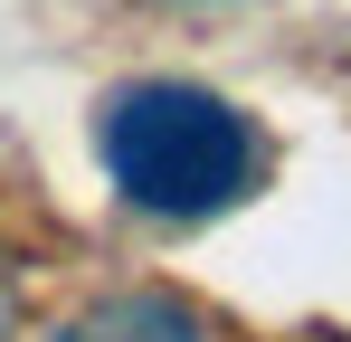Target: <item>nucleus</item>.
Segmentation results:
<instances>
[{
	"instance_id": "f257e3e1",
	"label": "nucleus",
	"mask_w": 351,
	"mask_h": 342,
	"mask_svg": "<svg viewBox=\"0 0 351 342\" xmlns=\"http://www.w3.org/2000/svg\"><path fill=\"white\" fill-rule=\"evenodd\" d=\"M95 152H105V181H114L133 209H152V219H219L266 171L256 124L228 95L180 86V76H143V86L105 95Z\"/></svg>"
},
{
	"instance_id": "f03ea898",
	"label": "nucleus",
	"mask_w": 351,
	"mask_h": 342,
	"mask_svg": "<svg viewBox=\"0 0 351 342\" xmlns=\"http://www.w3.org/2000/svg\"><path fill=\"white\" fill-rule=\"evenodd\" d=\"M38 342H209V333H199V314L180 295H95L86 314H66Z\"/></svg>"
},
{
	"instance_id": "7ed1b4c3",
	"label": "nucleus",
	"mask_w": 351,
	"mask_h": 342,
	"mask_svg": "<svg viewBox=\"0 0 351 342\" xmlns=\"http://www.w3.org/2000/svg\"><path fill=\"white\" fill-rule=\"evenodd\" d=\"M19 333V266H10V247H0V342Z\"/></svg>"
}]
</instances>
